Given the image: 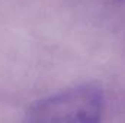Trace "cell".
I'll return each instance as SVG.
<instances>
[{
	"mask_svg": "<svg viewBox=\"0 0 125 123\" xmlns=\"http://www.w3.org/2000/svg\"><path fill=\"white\" fill-rule=\"evenodd\" d=\"M105 110V94L99 84L84 83L33 103L26 110L31 122H99Z\"/></svg>",
	"mask_w": 125,
	"mask_h": 123,
	"instance_id": "1",
	"label": "cell"
}]
</instances>
